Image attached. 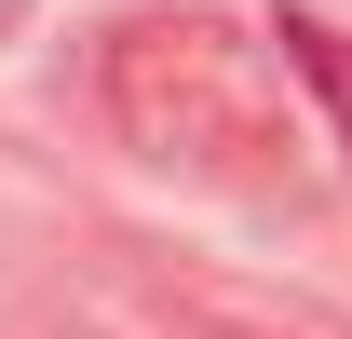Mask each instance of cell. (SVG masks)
Returning a JSON list of instances; mask_svg holds the SVG:
<instances>
[{
	"label": "cell",
	"instance_id": "1",
	"mask_svg": "<svg viewBox=\"0 0 352 339\" xmlns=\"http://www.w3.org/2000/svg\"><path fill=\"white\" fill-rule=\"evenodd\" d=\"M95 95H109V123H122L135 163L163 176H217V190H271L285 176V109L258 82V41L230 28V14H122L109 41H95Z\"/></svg>",
	"mask_w": 352,
	"mask_h": 339
},
{
	"label": "cell",
	"instance_id": "2",
	"mask_svg": "<svg viewBox=\"0 0 352 339\" xmlns=\"http://www.w3.org/2000/svg\"><path fill=\"white\" fill-rule=\"evenodd\" d=\"M271 41H285V68H298V82L325 95V123H339V150H352V41L325 28V14H285Z\"/></svg>",
	"mask_w": 352,
	"mask_h": 339
},
{
	"label": "cell",
	"instance_id": "3",
	"mask_svg": "<svg viewBox=\"0 0 352 339\" xmlns=\"http://www.w3.org/2000/svg\"><path fill=\"white\" fill-rule=\"evenodd\" d=\"M14 28H28V0H0V41H14Z\"/></svg>",
	"mask_w": 352,
	"mask_h": 339
}]
</instances>
